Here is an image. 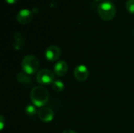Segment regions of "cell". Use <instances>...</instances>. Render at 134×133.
Instances as JSON below:
<instances>
[{
    "label": "cell",
    "mask_w": 134,
    "mask_h": 133,
    "mask_svg": "<svg viewBox=\"0 0 134 133\" xmlns=\"http://www.w3.org/2000/svg\"><path fill=\"white\" fill-rule=\"evenodd\" d=\"M38 116L39 119L43 122H50L54 118V112L50 107H43L38 111Z\"/></svg>",
    "instance_id": "obj_6"
},
{
    "label": "cell",
    "mask_w": 134,
    "mask_h": 133,
    "mask_svg": "<svg viewBox=\"0 0 134 133\" xmlns=\"http://www.w3.org/2000/svg\"><path fill=\"white\" fill-rule=\"evenodd\" d=\"M16 80L22 84H30L31 82V78L29 74L25 72H20L16 74Z\"/></svg>",
    "instance_id": "obj_11"
},
{
    "label": "cell",
    "mask_w": 134,
    "mask_h": 133,
    "mask_svg": "<svg viewBox=\"0 0 134 133\" xmlns=\"http://www.w3.org/2000/svg\"><path fill=\"white\" fill-rule=\"evenodd\" d=\"M95 1H97V2H99V1H101V0H95Z\"/></svg>",
    "instance_id": "obj_18"
},
{
    "label": "cell",
    "mask_w": 134,
    "mask_h": 133,
    "mask_svg": "<svg viewBox=\"0 0 134 133\" xmlns=\"http://www.w3.org/2000/svg\"><path fill=\"white\" fill-rule=\"evenodd\" d=\"M21 67L24 72L31 75L36 73L39 67V61L38 58L33 55L25 56L21 62Z\"/></svg>",
    "instance_id": "obj_2"
},
{
    "label": "cell",
    "mask_w": 134,
    "mask_h": 133,
    "mask_svg": "<svg viewBox=\"0 0 134 133\" xmlns=\"http://www.w3.org/2000/svg\"><path fill=\"white\" fill-rule=\"evenodd\" d=\"M62 133H77L75 131H74V130H72V129H65V130H64Z\"/></svg>",
    "instance_id": "obj_16"
},
{
    "label": "cell",
    "mask_w": 134,
    "mask_h": 133,
    "mask_svg": "<svg viewBox=\"0 0 134 133\" xmlns=\"http://www.w3.org/2000/svg\"><path fill=\"white\" fill-rule=\"evenodd\" d=\"M126 8L130 13H134V0H128L126 3Z\"/></svg>",
    "instance_id": "obj_14"
},
{
    "label": "cell",
    "mask_w": 134,
    "mask_h": 133,
    "mask_svg": "<svg viewBox=\"0 0 134 133\" xmlns=\"http://www.w3.org/2000/svg\"><path fill=\"white\" fill-rule=\"evenodd\" d=\"M33 19V14L31 11L27 9H20L16 13V20L21 24H27L30 23Z\"/></svg>",
    "instance_id": "obj_8"
},
{
    "label": "cell",
    "mask_w": 134,
    "mask_h": 133,
    "mask_svg": "<svg viewBox=\"0 0 134 133\" xmlns=\"http://www.w3.org/2000/svg\"><path fill=\"white\" fill-rule=\"evenodd\" d=\"M5 2L7 3H9V4H10V5H13L17 2V0H5Z\"/></svg>",
    "instance_id": "obj_17"
},
{
    "label": "cell",
    "mask_w": 134,
    "mask_h": 133,
    "mask_svg": "<svg viewBox=\"0 0 134 133\" xmlns=\"http://www.w3.org/2000/svg\"><path fill=\"white\" fill-rule=\"evenodd\" d=\"M24 44V38L20 32H15L13 34V46L16 50H20Z\"/></svg>",
    "instance_id": "obj_10"
},
{
    "label": "cell",
    "mask_w": 134,
    "mask_h": 133,
    "mask_svg": "<svg viewBox=\"0 0 134 133\" xmlns=\"http://www.w3.org/2000/svg\"><path fill=\"white\" fill-rule=\"evenodd\" d=\"M74 77L79 82H84L89 77V69L83 64L78 65L74 70Z\"/></svg>",
    "instance_id": "obj_7"
},
{
    "label": "cell",
    "mask_w": 134,
    "mask_h": 133,
    "mask_svg": "<svg viewBox=\"0 0 134 133\" xmlns=\"http://www.w3.org/2000/svg\"><path fill=\"white\" fill-rule=\"evenodd\" d=\"M30 99L32 104L37 107H43L49 100V94L44 87L38 85L34 87L31 91Z\"/></svg>",
    "instance_id": "obj_1"
},
{
    "label": "cell",
    "mask_w": 134,
    "mask_h": 133,
    "mask_svg": "<svg viewBox=\"0 0 134 133\" xmlns=\"http://www.w3.org/2000/svg\"><path fill=\"white\" fill-rule=\"evenodd\" d=\"M68 65L66 61L64 60H59L57 61L53 67L54 74L58 77H63L68 71Z\"/></svg>",
    "instance_id": "obj_9"
},
{
    "label": "cell",
    "mask_w": 134,
    "mask_h": 133,
    "mask_svg": "<svg viewBox=\"0 0 134 133\" xmlns=\"http://www.w3.org/2000/svg\"><path fill=\"white\" fill-rule=\"evenodd\" d=\"M55 74L49 69H42L38 71L36 75L37 82L43 85L53 84L55 81Z\"/></svg>",
    "instance_id": "obj_4"
},
{
    "label": "cell",
    "mask_w": 134,
    "mask_h": 133,
    "mask_svg": "<svg viewBox=\"0 0 134 133\" xmlns=\"http://www.w3.org/2000/svg\"><path fill=\"white\" fill-rule=\"evenodd\" d=\"M5 118L2 115H1L0 116V129L1 130H3V129L5 127Z\"/></svg>",
    "instance_id": "obj_15"
},
{
    "label": "cell",
    "mask_w": 134,
    "mask_h": 133,
    "mask_svg": "<svg viewBox=\"0 0 134 133\" xmlns=\"http://www.w3.org/2000/svg\"><path fill=\"white\" fill-rule=\"evenodd\" d=\"M52 88H53V89L55 92H62L64 90V84L60 80H55L53 82V83L52 84Z\"/></svg>",
    "instance_id": "obj_12"
},
{
    "label": "cell",
    "mask_w": 134,
    "mask_h": 133,
    "mask_svg": "<svg viewBox=\"0 0 134 133\" xmlns=\"http://www.w3.org/2000/svg\"><path fill=\"white\" fill-rule=\"evenodd\" d=\"M60 55H61V50L57 45L49 46L45 52L46 59L50 62H53V61L57 60L60 57Z\"/></svg>",
    "instance_id": "obj_5"
},
{
    "label": "cell",
    "mask_w": 134,
    "mask_h": 133,
    "mask_svg": "<svg viewBox=\"0 0 134 133\" xmlns=\"http://www.w3.org/2000/svg\"><path fill=\"white\" fill-rule=\"evenodd\" d=\"M36 107H37L35 106L34 104H28V105L25 107V109H24L25 113H26L27 115H29V116H34V115H35V114H37V112L38 111H37V108H36Z\"/></svg>",
    "instance_id": "obj_13"
},
{
    "label": "cell",
    "mask_w": 134,
    "mask_h": 133,
    "mask_svg": "<svg viewBox=\"0 0 134 133\" xmlns=\"http://www.w3.org/2000/svg\"><path fill=\"white\" fill-rule=\"evenodd\" d=\"M98 13L101 19L106 21L111 20L116 13V9L113 3L106 1L102 2L98 7Z\"/></svg>",
    "instance_id": "obj_3"
}]
</instances>
